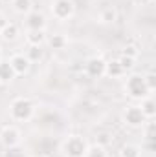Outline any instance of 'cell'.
Instances as JSON below:
<instances>
[{
	"instance_id": "5",
	"label": "cell",
	"mask_w": 156,
	"mask_h": 157,
	"mask_svg": "<svg viewBox=\"0 0 156 157\" xmlns=\"http://www.w3.org/2000/svg\"><path fill=\"white\" fill-rule=\"evenodd\" d=\"M123 119H125L127 124H130V126H134V128L145 124V115H143V112L140 110V106H129V108L125 110V113H123Z\"/></svg>"
},
{
	"instance_id": "3",
	"label": "cell",
	"mask_w": 156,
	"mask_h": 157,
	"mask_svg": "<svg viewBox=\"0 0 156 157\" xmlns=\"http://www.w3.org/2000/svg\"><path fill=\"white\" fill-rule=\"evenodd\" d=\"M63 150H64L66 157H84L86 150H88V144H86V141L83 137L74 135V137H70V139L64 141Z\"/></svg>"
},
{
	"instance_id": "25",
	"label": "cell",
	"mask_w": 156,
	"mask_h": 157,
	"mask_svg": "<svg viewBox=\"0 0 156 157\" xmlns=\"http://www.w3.org/2000/svg\"><path fill=\"white\" fill-rule=\"evenodd\" d=\"M142 2H145V4H153L154 0H142Z\"/></svg>"
},
{
	"instance_id": "11",
	"label": "cell",
	"mask_w": 156,
	"mask_h": 157,
	"mask_svg": "<svg viewBox=\"0 0 156 157\" xmlns=\"http://www.w3.org/2000/svg\"><path fill=\"white\" fill-rule=\"evenodd\" d=\"M15 71L9 64V60H0V82H9L11 78H15Z\"/></svg>"
},
{
	"instance_id": "21",
	"label": "cell",
	"mask_w": 156,
	"mask_h": 157,
	"mask_svg": "<svg viewBox=\"0 0 156 157\" xmlns=\"http://www.w3.org/2000/svg\"><path fill=\"white\" fill-rule=\"evenodd\" d=\"M119 64H121V68L127 71V70H132V66H134V59L132 57H127V55H121L119 59Z\"/></svg>"
},
{
	"instance_id": "2",
	"label": "cell",
	"mask_w": 156,
	"mask_h": 157,
	"mask_svg": "<svg viewBox=\"0 0 156 157\" xmlns=\"http://www.w3.org/2000/svg\"><path fill=\"white\" fill-rule=\"evenodd\" d=\"M11 117L15 121H28V119L33 115V104L24 99V97H18L11 102Z\"/></svg>"
},
{
	"instance_id": "10",
	"label": "cell",
	"mask_w": 156,
	"mask_h": 157,
	"mask_svg": "<svg viewBox=\"0 0 156 157\" xmlns=\"http://www.w3.org/2000/svg\"><path fill=\"white\" fill-rule=\"evenodd\" d=\"M0 35L4 40H15L18 35V26L13 24V22H6L2 28H0Z\"/></svg>"
},
{
	"instance_id": "20",
	"label": "cell",
	"mask_w": 156,
	"mask_h": 157,
	"mask_svg": "<svg viewBox=\"0 0 156 157\" xmlns=\"http://www.w3.org/2000/svg\"><path fill=\"white\" fill-rule=\"evenodd\" d=\"M50 46H51L53 49H63V48L66 46V39H64L63 35H53V37L50 39Z\"/></svg>"
},
{
	"instance_id": "27",
	"label": "cell",
	"mask_w": 156,
	"mask_h": 157,
	"mask_svg": "<svg viewBox=\"0 0 156 157\" xmlns=\"http://www.w3.org/2000/svg\"><path fill=\"white\" fill-rule=\"evenodd\" d=\"M2 2H6V4H13V0H2Z\"/></svg>"
},
{
	"instance_id": "17",
	"label": "cell",
	"mask_w": 156,
	"mask_h": 157,
	"mask_svg": "<svg viewBox=\"0 0 156 157\" xmlns=\"http://www.w3.org/2000/svg\"><path fill=\"white\" fill-rule=\"evenodd\" d=\"M99 18H101V22H114L117 18V13L114 7H105L103 11H101V15H99Z\"/></svg>"
},
{
	"instance_id": "8",
	"label": "cell",
	"mask_w": 156,
	"mask_h": 157,
	"mask_svg": "<svg viewBox=\"0 0 156 157\" xmlns=\"http://www.w3.org/2000/svg\"><path fill=\"white\" fill-rule=\"evenodd\" d=\"M9 64H11V68H13V71L17 75H24L28 71V68H30V60L24 55H20V53L18 55H13L11 60H9Z\"/></svg>"
},
{
	"instance_id": "12",
	"label": "cell",
	"mask_w": 156,
	"mask_h": 157,
	"mask_svg": "<svg viewBox=\"0 0 156 157\" xmlns=\"http://www.w3.org/2000/svg\"><path fill=\"white\" fill-rule=\"evenodd\" d=\"M140 110L143 112L145 119H153L156 115V104H154V101H153L151 97H145V99H143V102H142V106H140Z\"/></svg>"
},
{
	"instance_id": "26",
	"label": "cell",
	"mask_w": 156,
	"mask_h": 157,
	"mask_svg": "<svg viewBox=\"0 0 156 157\" xmlns=\"http://www.w3.org/2000/svg\"><path fill=\"white\" fill-rule=\"evenodd\" d=\"M4 24H6V22H4V18H2V17H0V28H2V26H4Z\"/></svg>"
},
{
	"instance_id": "15",
	"label": "cell",
	"mask_w": 156,
	"mask_h": 157,
	"mask_svg": "<svg viewBox=\"0 0 156 157\" xmlns=\"http://www.w3.org/2000/svg\"><path fill=\"white\" fill-rule=\"evenodd\" d=\"M13 7L20 15H28L31 11V0H13Z\"/></svg>"
},
{
	"instance_id": "22",
	"label": "cell",
	"mask_w": 156,
	"mask_h": 157,
	"mask_svg": "<svg viewBox=\"0 0 156 157\" xmlns=\"http://www.w3.org/2000/svg\"><path fill=\"white\" fill-rule=\"evenodd\" d=\"M143 80H145V84H147V90H149V91H153V90L156 88V75H154V73L145 75Z\"/></svg>"
},
{
	"instance_id": "28",
	"label": "cell",
	"mask_w": 156,
	"mask_h": 157,
	"mask_svg": "<svg viewBox=\"0 0 156 157\" xmlns=\"http://www.w3.org/2000/svg\"><path fill=\"white\" fill-rule=\"evenodd\" d=\"M39 157H46V155H39Z\"/></svg>"
},
{
	"instance_id": "4",
	"label": "cell",
	"mask_w": 156,
	"mask_h": 157,
	"mask_svg": "<svg viewBox=\"0 0 156 157\" xmlns=\"http://www.w3.org/2000/svg\"><path fill=\"white\" fill-rule=\"evenodd\" d=\"M51 13L57 20H66L74 15V4L72 0H55L51 6Z\"/></svg>"
},
{
	"instance_id": "24",
	"label": "cell",
	"mask_w": 156,
	"mask_h": 157,
	"mask_svg": "<svg viewBox=\"0 0 156 157\" xmlns=\"http://www.w3.org/2000/svg\"><path fill=\"white\" fill-rule=\"evenodd\" d=\"M147 141H154V122H149L147 126Z\"/></svg>"
},
{
	"instance_id": "19",
	"label": "cell",
	"mask_w": 156,
	"mask_h": 157,
	"mask_svg": "<svg viewBox=\"0 0 156 157\" xmlns=\"http://www.w3.org/2000/svg\"><path fill=\"white\" fill-rule=\"evenodd\" d=\"M84 157H107V152H105V148L101 144H96V146H92V148L86 150Z\"/></svg>"
},
{
	"instance_id": "14",
	"label": "cell",
	"mask_w": 156,
	"mask_h": 157,
	"mask_svg": "<svg viewBox=\"0 0 156 157\" xmlns=\"http://www.w3.org/2000/svg\"><path fill=\"white\" fill-rule=\"evenodd\" d=\"M44 40V29H30L28 31V42L30 46H40Z\"/></svg>"
},
{
	"instance_id": "7",
	"label": "cell",
	"mask_w": 156,
	"mask_h": 157,
	"mask_svg": "<svg viewBox=\"0 0 156 157\" xmlns=\"http://www.w3.org/2000/svg\"><path fill=\"white\" fill-rule=\"evenodd\" d=\"M105 66H107V62H105L103 59H97V57L90 59V60L84 64V68H86V73H88L90 77H94V78L103 77V75H105Z\"/></svg>"
},
{
	"instance_id": "9",
	"label": "cell",
	"mask_w": 156,
	"mask_h": 157,
	"mask_svg": "<svg viewBox=\"0 0 156 157\" xmlns=\"http://www.w3.org/2000/svg\"><path fill=\"white\" fill-rule=\"evenodd\" d=\"M26 24H28L30 29H44L46 28V18L39 11H30L28 18H26Z\"/></svg>"
},
{
	"instance_id": "1",
	"label": "cell",
	"mask_w": 156,
	"mask_h": 157,
	"mask_svg": "<svg viewBox=\"0 0 156 157\" xmlns=\"http://www.w3.org/2000/svg\"><path fill=\"white\" fill-rule=\"evenodd\" d=\"M125 90L130 97L134 99H145L149 95V90H147V84L142 75H130L125 82Z\"/></svg>"
},
{
	"instance_id": "18",
	"label": "cell",
	"mask_w": 156,
	"mask_h": 157,
	"mask_svg": "<svg viewBox=\"0 0 156 157\" xmlns=\"http://www.w3.org/2000/svg\"><path fill=\"white\" fill-rule=\"evenodd\" d=\"M119 157H140V148L134 146V144H127V146L121 148Z\"/></svg>"
},
{
	"instance_id": "13",
	"label": "cell",
	"mask_w": 156,
	"mask_h": 157,
	"mask_svg": "<svg viewBox=\"0 0 156 157\" xmlns=\"http://www.w3.org/2000/svg\"><path fill=\"white\" fill-rule=\"evenodd\" d=\"M105 73L110 75V77H121V75L125 73V70L121 68L119 60H110V62H107V66H105Z\"/></svg>"
},
{
	"instance_id": "23",
	"label": "cell",
	"mask_w": 156,
	"mask_h": 157,
	"mask_svg": "<svg viewBox=\"0 0 156 157\" xmlns=\"http://www.w3.org/2000/svg\"><path fill=\"white\" fill-rule=\"evenodd\" d=\"M123 55H127V57H132V59H136L138 51H136V48H134V46H127V48H125V51H123Z\"/></svg>"
},
{
	"instance_id": "16",
	"label": "cell",
	"mask_w": 156,
	"mask_h": 157,
	"mask_svg": "<svg viewBox=\"0 0 156 157\" xmlns=\"http://www.w3.org/2000/svg\"><path fill=\"white\" fill-rule=\"evenodd\" d=\"M24 57H26L30 62H37V60H40V59H42V49H40V46H30Z\"/></svg>"
},
{
	"instance_id": "6",
	"label": "cell",
	"mask_w": 156,
	"mask_h": 157,
	"mask_svg": "<svg viewBox=\"0 0 156 157\" xmlns=\"http://www.w3.org/2000/svg\"><path fill=\"white\" fill-rule=\"evenodd\" d=\"M0 137H2V144L6 148H15L18 144V141H20V133H18V130L15 126H6L2 130Z\"/></svg>"
}]
</instances>
